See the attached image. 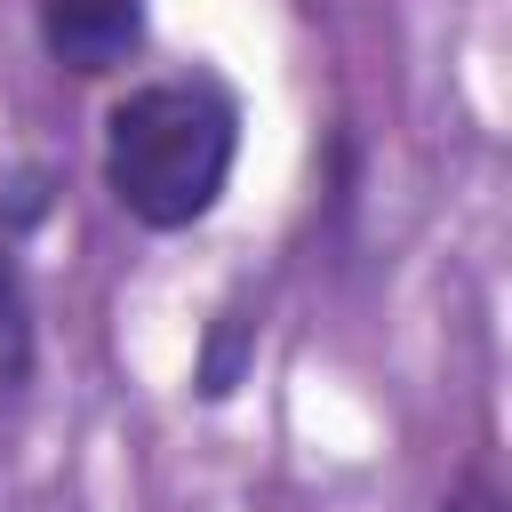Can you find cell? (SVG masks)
<instances>
[{
  "mask_svg": "<svg viewBox=\"0 0 512 512\" xmlns=\"http://www.w3.org/2000/svg\"><path fill=\"white\" fill-rule=\"evenodd\" d=\"M240 152V112L216 80H152L128 88L104 120V184L144 232H184L200 224Z\"/></svg>",
  "mask_w": 512,
  "mask_h": 512,
  "instance_id": "1",
  "label": "cell"
},
{
  "mask_svg": "<svg viewBox=\"0 0 512 512\" xmlns=\"http://www.w3.org/2000/svg\"><path fill=\"white\" fill-rule=\"evenodd\" d=\"M40 40L64 72H112L144 40V0H32Z\"/></svg>",
  "mask_w": 512,
  "mask_h": 512,
  "instance_id": "2",
  "label": "cell"
},
{
  "mask_svg": "<svg viewBox=\"0 0 512 512\" xmlns=\"http://www.w3.org/2000/svg\"><path fill=\"white\" fill-rule=\"evenodd\" d=\"M248 360H256V312L248 304H224L208 320V344H200V368H192L200 400H232L240 376H248Z\"/></svg>",
  "mask_w": 512,
  "mask_h": 512,
  "instance_id": "3",
  "label": "cell"
},
{
  "mask_svg": "<svg viewBox=\"0 0 512 512\" xmlns=\"http://www.w3.org/2000/svg\"><path fill=\"white\" fill-rule=\"evenodd\" d=\"M32 368V304H24V280L8 264V232H0V384H24Z\"/></svg>",
  "mask_w": 512,
  "mask_h": 512,
  "instance_id": "4",
  "label": "cell"
},
{
  "mask_svg": "<svg viewBox=\"0 0 512 512\" xmlns=\"http://www.w3.org/2000/svg\"><path fill=\"white\" fill-rule=\"evenodd\" d=\"M440 512H504V496H496L488 480H464V488H456V496H448Z\"/></svg>",
  "mask_w": 512,
  "mask_h": 512,
  "instance_id": "5",
  "label": "cell"
}]
</instances>
